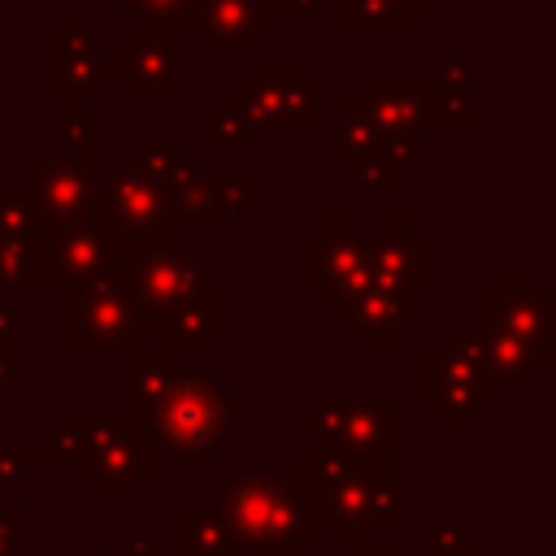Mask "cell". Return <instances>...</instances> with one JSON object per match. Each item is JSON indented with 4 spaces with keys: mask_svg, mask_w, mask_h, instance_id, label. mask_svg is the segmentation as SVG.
Masks as SVG:
<instances>
[{
    "mask_svg": "<svg viewBox=\"0 0 556 556\" xmlns=\"http://www.w3.org/2000/svg\"><path fill=\"white\" fill-rule=\"evenodd\" d=\"M83 556H122V552H113V547H83Z\"/></svg>",
    "mask_w": 556,
    "mask_h": 556,
    "instance_id": "b9f144b4",
    "label": "cell"
},
{
    "mask_svg": "<svg viewBox=\"0 0 556 556\" xmlns=\"http://www.w3.org/2000/svg\"><path fill=\"white\" fill-rule=\"evenodd\" d=\"M365 230L352 213H321V222L300 239V287L317 295L326 313H343L369 287Z\"/></svg>",
    "mask_w": 556,
    "mask_h": 556,
    "instance_id": "ba28073f",
    "label": "cell"
},
{
    "mask_svg": "<svg viewBox=\"0 0 556 556\" xmlns=\"http://www.w3.org/2000/svg\"><path fill=\"white\" fill-rule=\"evenodd\" d=\"M256 9L282 22V17H295V13H313L317 0H256Z\"/></svg>",
    "mask_w": 556,
    "mask_h": 556,
    "instance_id": "f35d334b",
    "label": "cell"
},
{
    "mask_svg": "<svg viewBox=\"0 0 556 556\" xmlns=\"http://www.w3.org/2000/svg\"><path fill=\"white\" fill-rule=\"evenodd\" d=\"M30 469H35V452H13V447H0V491L22 486Z\"/></svg>",
    "mask_w": 556,
    "mask_h": 556,
    "instance_id": "d590c367",
    "label": "cell"
},
{
    "mask_svg": "<svg viewBox=\"0 0 556 556\" xmlns=\"http://www.w3.org/2000/svg\"><path fill=\"white\" fill-rule=\"evenodd\" d=\"M122 556H161V539H156V530H152V526H143V530H126V539H122Z\"/></svg>",
    "mask_w": 556,
    "mask_h": 556,
    "instance_id": "74e56055",
    "label": "cell"
},
{
    "mask_svg": "<svg viewBox=\"0 0 556 556\" xmlns=\"http://www.w3.org/2000/svg\"><path fill=\"white\" fill-rule=\"evenodd\" d=\"M165 195H169V204H174L182 230H222V217H217L213 204H208V178H204V169H200L195 161L182 156V161L169 169Z\"/></svg>",
    "mask_w": 556,
    "mask_h": 556,
    "instance_id": "cb8c5ba5",
    "label": "cell"
},
{
    "mask_svg": "<svg viewBox=\"0 0 556 556\" xmlns=\"http://www.w3.org/2000/svg\"><path fill=\"white\" fill-rule=\"evenodd\" d=\"M104 74H100V52L91 43V35L83 30V22L70 13L61 22V30L43 35V91L52 96H87L100 91Z\"/></svg>",
    "mask_w": 556,
    "mask_h": 556,
    "instance_id": "ac0fdd59",
    "label": "cell"
},
{
    "mask_svg": "<svg viewBox=\"0 0 556 556\" xmlns=\"http://www.w3.org/2000/svg\"><path fill=\"white\" fill-rule=\"evenodd\" d=\"M239 408V391L226 387L217 374L174 369L165 395L135 421L156 447H174L182 469H195L204 452L222 443Z\"/></svg>",
    "mask_w": 556,
    "mask_h": 556,
    "instance_id": "5b68a950",
    "label": "cell"
},
{
    "mask_svg": "<svg viewBox=\"0 0 556 556\" xmlns=\"http://www.w3.org/2000/svg\"><path fill=\"white\" fill-rule=\"evenodd\" d=\"M230 100L252 130H317V78L300 74L295 56H265Z\"/></svg>",
    "mask_w": 556,
    "mask_h": 556,
    "instance_id": "7c38bea8",
    "label": "cell"
},
{
    "mask_svg": "<svg viewBox=\"0 0 556 556\" xmlns=\"http://www.w3.org/2000/svg\"><path fill=\"white\" fill-rule=\"evenodd\" d=\"M361 556H417V552H395V547H369V552H361Z\"/></svg>",
    "mask_w": 556,
    "mask_h": 556,
    "instance_id": "60d3db41",
    "label": "cell"
},
{
    "mask_svg": "<svg viewBox=\"0 0 556 556\" xmlns=\"http://www.w3.org/2000/svg\"><path fill=\"white\" fill-rule=\"evenodd\" d=\"M4 291V287H0ZM0 361L9 369H22V330H17V317L9 313V304L0 300Z\"/></svg>",
    "mask_w": 556,
    "mask_h": 556,
    "instance_id": "e575fe53",
    "label": "cell"
},
{
    "mask_svg": "<svg viewBox=\"0 0 556 556\" xmlns=\"http://www.w3.org/2000/svg\"><path fill=\"white\" fill-rule=\"evenodd\" d=\"M430 78H434V87H439L452 104H469V87H473V61H469V56H443Z\"/></svg>",
    "mask_w": 556,
    "mask_h": 556,
    "instance_id": "1f68e13d",
    "label": "cell"
},
{
    "mask_svg": "<svg viewBox=\"0 0 556 556\" xmlns=\"http://www.w3.org/2000/svg\"><path fill=\"white\" fill-rule=\"evenodd\" d=\"M300 486L313 508L317 530H330L343 552L352 547L356 556L378 547V534L400 521L395 508V460H348L321 443L300 452Z\"/></svg>",
    "mask_w": 556,
    "mask_h": 556,
    "instance_id": "6da1fadb",
    "label": "cell"
},
{
    "mask_svg": "<svg viewBox=\"0 0 556 556\" xmlns=\"http://www.w3.org/2000/svg\"><path fill=\"white\" fill-rule=\"evenodd\" d=\"M434 4L426 0H339V30L348 35H404L430 17Z\"/></svg>",
    "mask_w": 556,
    "mask_h": 556,
    "instance_id": "603a6c76",
    "label": "cell"
},
{
    "mask_svg": "<svg viewBox=\"0 0 556 556\" xmlns=\"http://www.w3.org/2000/svg\"><path fill=\"white\" fill-rule=\"evenodd\" d=\"M352 96L400 169L413 161L421 130H473L469 104H452L430 74H361Z\"/></svg>",
    "mask_w": 556,
    "mask_h": 556,
    "instance_id": "277c9868",
    "label": "cell"
},
{
    "mask_svg": "<svg viewBox=\"0 0 556 556\" xmlns=\"http://www.w3.org/2000/svg\"><path fill=\"white\" fill-rule=\"evenodd\" d=\"M113 269V239L100 217L52 226L39 239V291H65Z\"/></svg>",
    "mask_w": 556,
    "mask_h": 556,
    "instance_id": "9a60e30c",
    "label": "cell"
},
{
    "mask_svg": "<svg viewBox=\"0 0 556 556\" xmlns=\"http://www.w3.org/2000/svg\"><path fill=\"white\" fill-rule=\"evenodd\" d=\"M217 287L222 278H213L204 291H195L191 300H182L178 308L161 313L152 321V330L161 334V352L165 356H182V352H208L222 343V313H217Z\"/></svg>",
    "mask_w": 556,
    "mask_h": 556,
    "instance_id": "44dd1931",
    "label": "cell"
},
{
    "mask_svg": "<svg viewBox=\"0 0 556 556\" xmlns=\"http://www.w3.org/2000/svg\"><path fill=\"white\" fill-rule=\"evenodd\" d=\"M478 352H482V382L491 391H530L534 378L543 374L539 361L530 356V348L491 313V304L478 295Z\"/></svg>",
    "mask_w": 556,
    "mask_h": 556,
    "instance_id": "ffe728a7",
    "label": "cell"
},
{
    "mask_svg": "<svg viewBox=\"0 0 556 556\" xmlns=\"http://www.w3.org/2000/svg\"><path fill=\"white\" fill-rule=\"evenodd\" d=\"M178 148H182V143H178V135H143L135 156H139V165H143L156 182H165V178H169V169L182 161V156H178Z\"/></svg>",
    "mask_w": 556,
    "mask_h": 556,
    "instance_id": "4dcf8cb0",
    "label": "cell"
},
{
    "mask_svg": "<svg viewBox=\"0 0 556 556\" xmlns=\"http://www.w3.org/2000/svg\"><path fill=\"white\" fill-rule=\"evenodd\" d=\"M365 261L378 282L404 287L413 295L434 287V235L421 230L413 213H382L374 235H365Z\"/></svg>",
    "mask_w": 556,
    "mask_h": 556,
    "instance_id": "5bb4252c",
    "label": "cell"
},
{
    "mask_svg": "<svg viewBox=\"0 0 556 556\" xmlns=\"http://www.w3.org/2000/svg\"><path fill=\"white\" fill-rule=\"evenodd\" d=\"M178 526H182V556H239V547H235V539L217 513L187 508L178 517Z\"/></svg>",
    "mask_w": 556,
    "mask_h": 556,
    "instance_id": "484cf974",
    "label": "cell"
},
{
    "mask_svg": "<svg viewBox=\"0 0 556 556\" xmlns=\"http://www.w3.org/2000/svg\"><path fill=\"white\" fill-rule=\"evenodd\" d=\"M122 13H126V17H135L139 26L187 35V30H195L200 0H122Z\"/></svg>",
    "mask_w": 556,
    "mask_h": 556,
    "instance_id": "4316f807",
    "label": "cell"
},
{
    "mask_svg": "<svg viewBox=\"0 0 556 556\" xmlns=\"http://www.w3.org/2000/svg\"><path fill=\"white\" fill-rule=\"evenodd\" d=\"M278 26L282 22L261 13L256 0H200L191 35L200 39V56H217V52H256L261 35Z\"/></svg>",
    "mask_w": 556,
    "mask_h": 556,
    "instance_id": "d6986e66",
    "label": "cell"
},
{
    "mask_svg": "<svg viewBox=\"0 0 556 556\" xmlns=\"http://www.w3.org/2000/svg\"><path fill=\"white\" fill-rule=\"evenodd\" d=\"M334 317H339L343 330H352V339L365 352H378V348H395L408 330H417L421 308H417V295L413 291L369 278V287L343 313H334Z\"/></svg>",
    "mask_w": 556,
    "mask_h": 556,
    "instance_id": "e0dca14e",
    "label": "cell"
},
{
    "mask_svg": "<svg viewBox=\"0 0 556 556\" xmlns=\"http://www.w3.org/2000/svg\"><path fill=\"white\" fill-rule=\"evenodd\" d=\"M417 547L439 552V556H473V530H460L456 513H439V521L421 530Z\"/></svg>",
    "mask_w": 556,
    "mask_h": 556,
    "instance_id": "f1b7e54d",
    "label": "cell"
},
{
    "mask_svg": "<svg viewBox=\"0 0 556 556\" xmlns=\"http://www.w3.org/2000/svg\"><path fill=\"white\" fill-rule=\"evenodd\" d=\"M0 556H22V513L0 508Z\"/></svg>",
    "mask_w": 556,
    "mask_h": 556,
    "instance_id": "8d00e7d4",
    "label": "cell"
},
{
    "mask_svg": "<svg viewBox=\"0 0 556 556\" xmlns=\"http://www.w3.org/2000/svg\"><path fill=\"white\" fill-rule=\"evenodd\" d=\"M300 426L348 460H395V391H321Z\"/></svg>",
    "mask_w": 556,
    "mask_h": 556,
    "instance_id": "8992f818",
    "label": "cell"
},
{
    "mask_svg": "<svg viewBox=\"0 0 556 556\" xmlns=\"http://www.w3.org/2000/svg\"><path fill=\"white\" fill-rule=\"evenodd\" d=\"M17 387H22V369H9V365L0 361V408H4V395L17 391Z\"/></svg>",
    "mask_w": 556,
    "mask_h": 556,
    "instance_id": "ab89813d",
    "label": "cell"
},
{
    "mask_svg": "<svg viewBox=\"0 0 556 556\" xmlns=\"http://www.w3.org/2000/svg\"><path fill=\"white\" fill-rule=\"evenodd\" d=\"M61 343L74 352H130L139 348V339L152 330L148 317L130 304V295L122 291V282L109 274L87 278L78 287L61 291Z\"/></svg>",
    "mask_w": 556,
    "mask_h": 556,
    "instance_id": "30bf717a",
    "label": "cell"
},
{
    "mask_svg": "<svg viewBox=\"0 0 556 556\" xmlns=\"http://www.w3.org/2000/svg\"><path fill=\"white\" fill-rule=\"evenodd\" d=\"M100 74H113L126 96H139V91L174 96L191 74H200V56L182 52V35L139 26L117 39L113 56H100Z\"/></svg>",
    "mask_w": 556,
    "mask_h": 556,
    "instance_id": "4fadbf2b",
    "label": "cell"
},
{
    "mask_svg": "<svg viewBox=\"0 0 556 556\" xmlns=\"http://www.w3.org/2000/svg\"><path fill=\"white\" fill-rule=\"evenodd\" d=\"M83 443L78 482L87 491H100L104 508H117L122 491H156L161 486V447L122 413H96V408H70L61 421Z\"/></svg>",
    "mask_w": 556,
    "mask_h": 556,
    "instance_id": "3957f363",
    "label": "cell"
},
{
    "mask_svg": "<svg viewBox=\"0 0 556 556\" xmlns=\"http://www.w3.org/2000/svg\"><path fill=\"white\" fill-rule=\"evenodd\" d=\"M113 278L130 295V304L148 317V326L204 291L217 274L200 265L195 252H187L178 239H148V243H126L113 248Z\"/></svg>",
    "mask_w": 556,
    "mask_h": 556,
    "instance_id": "52a82bcc",
    "label": "cell"
},
{
    "mask_svg": "<svg viewBox=\"0 0 556 556\" xmlns=\"http://www.w3.org/2000/svg\"><path fill=\"white\" fill-rule=\"evenodd\" d=\"M348 174L361 182V191H395L400 182V165L391 156H361L348 165Z\"/></svg>",
    "mask_w": 556,
    "mask_h": 556,
    "instance_id": "836d02e7",
    "label": "cell"
},
{
    "mask_svg": "<svg viewBox=\"0 0 556 556\" xmlns=\"http://www.w3.org/2000/svg\"><path fill=\"white\" fill-rule=\"evenodd\" d=\"M0 39H4V22H0ZM0 70H4V56H0Z\"/></svg>",
    "mask_w": 556,
    "mask_h": 556,
    "instance_id": "7bdbcfd3",
    "label": "cell"
},
{
    "mask_svg": "<svg viewBox=\"0 0 556 556\" xmlns=\"http://www.w3.org/2000/svg\"><path fill=\"white\" fill-rule=\"evenodd\" d=\"M256 143H261V130H252L239 117L230 96H222L217 113L200 122V148L204 152H256Z\"/></svg>",
    "mask_w": 556,
    "mask_h": 556,
    "instance_id": "d4e9b609",
    "label": "cell"
},
{
    "mask_svg": "<svg viewBox=\"0 0 556 556\" xmlns=\"http://www.w3.org/2000/svg\"><path fill=\"white\" fill-rule=\"evenodd\" d=\"M100 226L113 239V248L148 243V239H178V213L165 195V182H156L139 156H122L109 178H100Z\"/></svg>",
    "mask_w": 556,
    "mask_h": 556,
    "instance_id": "8fae6325",
    "label": "cell"
},
{
    "mask_svg": "<svg viewBox=\"0 0 556 556\" xmlns=\"http://www.w3.org/2000/svg\"><path fill=\"white\" fill-rule=\"evenodd\" d=\"M174 369H178V361L165 356L161 348H156V352H143V348L122 352V413H126L130 421H139V417L165 395Z\"/></svg>",
    "mask_w": 556,
    "mask_h": 556,
    "instance_id": "7402d4cb",
    "label": "cell"
},
{
    "mask_svg": "<svg viewBox=\"0 0 556 556\" xmlns=\"http://www.w3.org/2000/svg\"><path fill=\"white\" fill-rule=\"evenodd\" d=\"M208 204H213L217 217H230V213H256V208H261V178H256L252 169L208 178Z\"/></svg>",
    "mask_w": 556,
    "mask_h": 556,
    "instance_id": "83f0119b",
    "label": "cell"
},
{
    "mask_svg": "<svg viewBox=\"0 0 556 556\" xmlns=\"http://www.w3.org/2000/svg\"><path fill=\"white\" fill-rule=\"evenodd\" d=\"M491 313L530 348L539 369L547 374L556 365V304L543 287H534L530 274H500L495 291H482Z\"/></svg>",
    "mask_w": 556,
    "mask_h": 556,
    "instance_id": "2e32d148",
    "label": "cell"
},
{
    "mask_svg": "<svg viewBox=\"0 0 556 556\" xmlns=\"http://www.w3.org/2000/svg\"><path fill=\"white\" fill-rule=\"evenodd\" d=\"M100 156L96 152H70V156H43L26 152L22 161V204L35 217L39 230L91 222L100 217Z\"/></svg>",
    "mask_w": 556,
    "mask_h": 556,
    "instance_id": "9c48e42d",
    "label": "cell"
},
{
    "mask_svg": "<svg viewBox=\"0 0 556 556\" xmlns=\"http://www.w3.org/2000/svg\"><path fill=\"white\" fill-rule=\"evenodd\" d=\"M0 239H9V243H39L43 239V230L26 213L22 195H0Z\"/></svg>",
    "mask_w": 556,
    "mask_h": 556,
    "instance_id": "d6a6232c",
    "label": "cell"
},
{
    "mask_svg": "<svg viewBox=\"0 0 556 556\" xmlns=\"http://www.w3.org/2000/svg\"><path fill=\"white\" fill-rule=\"evenodd\" d=\"M61 139L70 143V152H100V117L78 109V100H65V117H61Z\"/></svg>",
    "mask_w": 556,
    "mask_h": 556,
    "instance_id": "f546056e",
    "label": "cell"
},
{
    "mask_svg": "<svg viewBox=\"0 0 556 556\" xmlns=\"http://www.w3.org/2000/svg\"><path fill=\"white\" fill-rule=\"evenodd\" d=\"M217 517L226 521L235 547H252L256 556H304L321 534L295 469L222 473Z\"/></svg>",
    "mask_w": 556,
    "mask_h": 556,
    "instance_id": "7a4b0ae2",
    "label": "cell"
}]
</instances>
